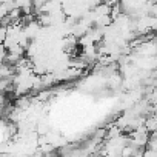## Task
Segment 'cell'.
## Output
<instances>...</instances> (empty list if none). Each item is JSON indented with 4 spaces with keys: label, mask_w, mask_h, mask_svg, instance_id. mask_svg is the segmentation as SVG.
I'll use <instances>...</instances> for the list:
<instances>
[{
    "label": "cell",
    "mask_w": 157,
    "mask_h": 157,
    "mask_svg": "<svg viewBox=\"0 0 157 157\" xmlns=\"http://www.w3.org/2000/svg\"><path fill=\"white\" fill-rule=\"evenodd\" d=\"M40 28H42V26H40V25L37 23V20L34 19V20H31V22H28V23L23 25V33H25V36H26L29 40H34V39L39 37Z\"/></svg>",
    "instance_id": "obj_1"
},
{
    "label": "cell",
    "mask_w": 157,
    "mask_h": 157,
    "mask_svg": "<svg viewBox=\"0 0 157 157\" xmlns=\"http://www.w3.org/2000/svg\"><path fill=\"white\" fill-rule=\"evenodd\" d=\"M143 126L146 128L148 132L157 131V117H155V114H148L143 119Z\"/></svg>",
    "instance_id": "obj_2"
},
{
    "label": "cell",
    "mask_w": 157,
    "mask_h": 157,
    "mask_svg": "<svg viewBox=\"0 0 157 157\" xmlns=\"http://www.w3.org/2000/svg\"><path fill=\"white\" fill-rule=\"evenodd\" d=\"M111 22H113V19H111V16H109V14H105V16H97V17L94 19V26L105 28V26H108Z\"/></svg>",
    "instance_id": "obj_3"
},
{
    "label": "cell",
    "mask_w": 157,
    "mask_h": 157,
    "mask_svg": "<svg viewBox=\"0 0 157 157\" xmlns=\"http://www.w3.org/2000/svg\"><path fill=\"white\" fill-rule=\"evenodd\" d=\"M142 155L143 157H157V149H145L143 152H142Z\"/></svg>",
    "instance_id": "obj_4"
}]
</instances>
